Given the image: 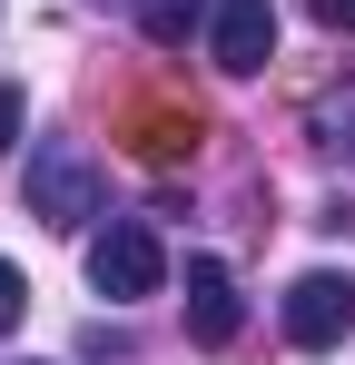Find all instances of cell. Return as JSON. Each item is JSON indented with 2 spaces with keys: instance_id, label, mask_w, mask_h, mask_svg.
I'll list each match as a JSON object with an SVG mask.
<instances>
[{
  "instance_id": "5",
  "label": "cell",
  "mask_w": 355,
  "mask_h": 365,
  "mask_svg": "<svg viewBox=\"0 0 355 365\" xmlns=\"http://www.w3.org/2000/svg\"><path fill=\"white\" fill-rule=\"evenodd\" d=\"M237 326H247V306H237L227 257H187V346L227 356V346H237Z\"/></svg>"
},
{
  "instance_id": "4",
  "label": "cell",
  "mask_w": 355,
  "mask_h": 365,
  "mask_svg": "<svg viewBox=\"0 0 355 365\" xmlns=\"http://www.w3.org/2000/svg\"><path fill=\"white\" fill-rule=\"evenodd\" d=\"M207 60L227 69V79H257V69L277 60V10L267 0H217L207 10Z\"/></svg>"
},
{
  "instance_id": "11",
  "label": "cell",
  "mask_w": 355,
  "mask_h": 365,
  "mask_svg": "<svg viewBox=\"0 0 355 365\" xmlns=\"http://www.w3.org/2000/svg\"><path fill=\"white\" fill-rule=\"evenodd\" d=\"M326 148H355V119H326Z\"/></svg>"
},
{
  "instance_id": "6",
  "label": "cell",
  "mask_w": 355,
  "mask_h": 365,
  "mask_svg": "<svg viewBox=\"0 0 355 365\" xmlns=\"http://www.w3.org/2000/svg\"><path fill=\"white\" fill-rule=\"evenodd\" d=\"M207 10H217V0H138V30H148L158 50H187V40L207 30Z\"/></svg>"
},
{
  "instance_id": "3",
  "label": "cell",
  "mask_w": 355,
  "mask_h": 365,
  "mask_svg": "<svg viewBox=\"0 0 355 365\" xmlns=\"http://www.w3.org/2000/svg\"><path fill=\"white\" fill-rule=\"evenodd\" d=\"M277 316H287V346H296V356H336V346L355 336V277H346V267H306Z\"/></svg>"
},
{
  "instance_id": "8",
  "label": "cell",
  "mask_w": 355,
  "mask_h": 365,
  "mask_svg": "<svg viewBox=\"0 0 355 365\" xmlns=\"http://www.w3.org/2000/svg\"><path fill=\"white\" fill-rule=\"evenodd\" d=\"M20 316H30V277H20V267H10V257H0V336H10V326H20Z\"/></svg>"
},
{
  "instance_id": "12",
  "label": "cell",
  "mask_w": 355,
  "mask_h": 365,
  "mask_svg": "<svg viewBox=\"0 0 355 365\" xmlns=\"http://www.w3.org/2000/svg\"><path fill=\"white\" fill-rule=\"evenodd\" d=\"M10 365H50V356H10Z\"/></svg>"
},
{
  "instance_id": "7",
  "label": "cell",
  "mask_w": 355,
  "mask_h": 365,
  "mask_svg": "<svg viewBox=\"0 0 355 365\" xmlns=\"http://www.w3.org/2000/svg\"><path fill=\"white\" fill-rule=\"evenodd\" d=\"M148 138H138V148H148V158H187V148H197V109H148Z\"/></svg>"
},
{
  "instance_id": "1",
  "label": "cell",
  "mask_w": 355,
  "mask_h": 365,
  "mask_svg": "<svg viewBox=\"0 0 355 365\" xmlns=\"http://www.w3.org/2000/svg\"><path fill=\"white\" fill-rule=\"evenodd\" d=\"M20 197H30V217L40 227H59V237H79V227H99V207H109V178H99V158L79 148V138H30V178H20Z\"/></svg>"
},
{
  "instance_id": "9",
  "label": "cell",
  "mask_w": 355,
  "mask_h": 365,
  "mask_svg": "<svg viewBox=\"0 0 355 365\" xmlns=\"http://www.w3.org/2000/svg\"><path fill=\"white\" fill-rule=\"evenodd\" d=\"M20 119H30V109H20V89L0 79V148H20Z\"/></svg>"
},
{
  "instance_id": "2",
  "label": "cell",
  "mask_w": 355,
  "mask_h": 365,
  "mask_svg": "<svg viewBox=\"0 0 355 365\" xmlns=\"http://www.w3.org/2000/svg\"><path fill=\"white\" fill-rule=\"evenodd\" d=\"M89 287H99L109 306L158 297V287H168V247H158V227H148V217H109V227L89 237Z\"/></svg>"
},
{
  "instance_id": "10",
  "label": "cell",
  "mask_w": 355,
  "mask_h": 365,
  "mask_svg": "<svg viewBox=\"0 0 355 365\" xmlns=\"http://www.w3.org/2000/svg\"><path fill=\"white\" fill-rule=\"evenodd\" d=\"M306 10H316L326 30H355V0H306Z\"/></svg>"
}]
</instances>
